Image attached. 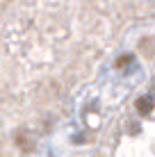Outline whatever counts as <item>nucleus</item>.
<instances>
[{
  "mask_svg": "<svg viewBox=\"0 0 155 157\" xmlns=\"http://www.w3.org/2000/svg\"><path fill=\"white\" fill-rule=\"evenodd\" d=\"M153 107H155V100L151 98V96H139V98H137V112H139L141 116L151 114Z\"/></svg>",
  "mask_w": 155,
  "mask_h": 157,
  "instance_id": "1",
  "label": "nucleus"
},
{
  "mask_svg": "<svg viewBox=\"0 0 155 157\" xmlns=\"http://www.w3.org/2000/svg\"><path fill=\"white\" fill-rule=\"evenodd\" d=\"M132 59H135L132 55H123V57H119V59H116V66H119V68H123V66H128V64L132 62Z\"/></svg>",
  "mask_w": 155,
  "mask_h": 157,
  "instance_id": "3",
  "label": "nucleus"
},
{
  "mask_svg": "<svg viewBox=\"0 0 155 157\" xmlns=\"http://www.w3.org/2000/svg\"><path fill=\"white\" fill-rule=\"evenodd\" d=\"M16 144L21 146V150L23 153H30V150H34V141L28 137L25 132H18V137H16Z\"/></svg>",
  "mask_w": 155,
  "mask_h": 157,
  "instance_id": "2",
  "label": "nucleus"
}]
</instances>
